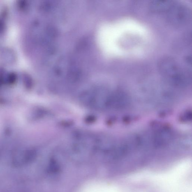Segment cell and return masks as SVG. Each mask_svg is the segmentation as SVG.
I'll list each match as a JSON object with an SVG mask.
<instances>
[{
    "instance_id": "6da1fadb",
    "label": "cell",
    "mask_w": 192,
    "mask_h": 192,
    "mask_svg": "<svg viewBox=\"0 0 192 192\" xmlns=\"http://www.w3.org/2000/svg\"><path fill=\"white\" fill-rule=\"evenodd\" d=\"M158 69L163 80L173 87L189 91L191 84V70L183 68L174 58H162L158 63Z\"/></svg>"
},
{
    "instance_id": "277c9868",
    "label": "cell",
    "mask_w": 192,
    "mask_h": 192,
    "mask_svg": "<svg viewBox=\"0 0 192 192\" xmlns=\"http://www.w3.org/2000/svg\"><path fill=\"white\" fill-rule=\"evenodd\" d=\"M4 23L2 22V21L0 20V34L3 32V31H4Z\"/></svg>"
},
{
    "instance_id": "3957f363",
    "label": "cell",
    "mask_w": 192,
    "mask_h": 192,
    "mask_svg": "<svg viewBox=\"0 0 192 192\" xmlns=\"http://www.w3.org/2000/svg\"><path fill=\"white\" fill-rule=\"evenodd\" d=\"M173 1L155 0L150 2V10L156 13H165L170 8Z\"/></svg>"
},
{
    "instance_id": "7a4b0ae2",
    "label": "cell",
    "mask_w": 192,
    "mask_h": 192,
    "mask_svg": "<svg viewBox=\"0 0 192 192\" xmlns=\"http://www.w3.org/2000/svg\"><path fill=\"white\" fill-rule=\"evenodd\" d=\"M165 14L168 22L176 27L186 25L191 17V11L189 6L184 3L174 1Z\"/></svg>"
}]
</instances>
